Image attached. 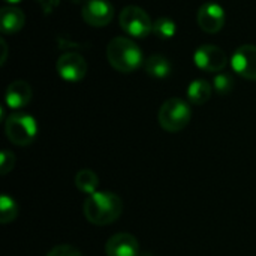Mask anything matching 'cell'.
Instances as JSON below:
<instances>
[{
  "mask_svg": "<svg viewBox=\"0 0 256 256\" xmlns=\"http://www.w3.org/2000/svg\"><path fill=\"white\" fill-rule=\"evenodd\" d=\"M82 20L93 27L108 26L114 16V8L108 0H87L81 10Z\"/></svg>",
  "mask_w": 256,
  "mask_h": 256,
  "instance_id": "52a82bcc",
  "label": "cell"
},
{
  "mask_svg": "<svg viewBox=\"0 0 256 256\" xmlns=\"http://www.w3.org/2000/svg\"><path fill=\"white\" fill-rule=\"evenodd\" d=\"M75 186L84 194H94L99 186V177L92 170H80L75 176Z\"/></svg>",
  "mask_w": 256,
  "mask_h": 256,
  "instance_id": "2e32d148",
  "label": "cell"
},
{
  "mask_svg": "<svg viewBox=\"0 0 256 256\" xmlns=\"http://www.w3.org/2000/svg\"><path fill=\"white\" fill-rule=\"evenodd\" d=\"M213 93V87L206 80H195L188 87V99L195 105L206 104Z\"/></svg>",
  "mask_w": 256,
  "mask_h": 256,
  "instance_id": "9a60e30c",
  "label": "cell"
},
{
  "mask_svg": "<svg viewBox=\"0 0 256 256\" xmlns=\"http://www.w3.org/2000/svg\"><path fill=\"white\" fill-rule=\"evenodd\" d=\"M198 24L206 33H218L225 26V10L218 3H206L198 10Z\"/></svg>",
  "mask_w": 256,
  "mask_h": 256,
  "instance_id": "30bf717a",
  "label": "cell"
},
{
  "mask_svg": "<svg viewBox=\"0 0 256 256\" xmlns=\"http://www.w3.org/2000/svg\"><path fill=\"white\" fill-rule=\"evenodd\" d=\"M234 87V80L230 74H224V72H218L214 80H213V88L219 93V94H228Z\"/></svg>",
  "mask_w": 256,
  "mask_h": 256,
  "instance_id": "d6986e66",
  "label": "cell"
},
{
  "mask_svg": "<svg viewBox=\"0 0 256 256\" xmlns=\"http://www.w3.org/2000/svg\"><path fill=\"white\" fill-rule=\"evenodd\" d=\"M82 212L90 224L105 226L120 218L123 212V201L112 192H94L86 198Z\"/></svg>",
  "mask_w": 256,
  "mask_h": 256,
  "instance_id": "6da1fadb",
  "label": "cell"
},
{
  "mask_svg": "<svg viewBox=\"0 0 256 256\" xmlns=\"http://www.w3.org/2000/svg\"><path fill=\"white\" fill-rule=\"evenodd\" d=\"M144 70L153 78H165L171 74V63L160 54H153L144 62Z\"/></svg>",
  "mask_w": 256,
  "mask_h": 256,
  "instance_id": "5bb4252c",
  "label": "cell"
},
{
  "mask_svg": "<svg viewBox=\"0 0 256 256\" xmlns=\"http://www.w3.org/2000/svg\"><path fill=\"white\" fill-rule=\"evenodd\" d=\"M6 3H9V4H15V3H20L21 0H4Z\"/></svg>",
  "mask_w": 256,
  "mask_h": 256,
  "instance_id": "603a6c76",
  "label": "cell"
},
{
  "mask_svg": "<svg viewBox=\"0 0 256 256\" xmlns=\"http://www.w3.org/2000/svg\"><path fill=\"white\" fill-rule=\"evenodd\" d=\"M105 254L106 256H138L140 243L132 234L120 232L106 242Z\"/></svg>",
  "mask_w": 256,
  "mask_h": 256,
  "instance_id": "8fae6325",
  "label": "cell"
},
{
  "mask_svg": "<svg viewBox=\"0 0 256 256\" xmlns=\"http://www.w3.org/2000/svg\"><path fill=\"white\" fill-rule=\"evenodd\" d=\"M14 165H15V156L12 152L9 150H3L2 152V158H0V170H2V174L6 176L8 172H10L14 170Z\"/></svg>",
  "mask_w": 256,
  "mask_h": 256,
  "instance_id": "44dd1931",
  "label": "cell"
},
{
  "mask_svg": "<svg viewBox=\"0 0 256 256\" xmlns=\"http://www.w3.org/2000/svg\"><path fill=\"white\" fill-rule=\"evenodd\" d=\"M32 94H33V92H32V87L28 86V82H26L22 80H16L8 86L4 100L9 108L21 110L30 102Z\"/></svg>",
  "mask_w": 256,
  "mask_h": 256,
  "instance_id": "7c38bea8",
  "label": "cell"
},
{
  "mask_svg": "<svg viewBox=\"0 0 256 256\" xmlns=\"http://www.w3.org/2000/svg\"><path fill=\"white\" fill-rule=\"evenodd\" d=\"M16 214H18V206L15 200L8 194H3L0 196V222L3 225L10 224L16 219Z\"/></svg>",
  "mask_w": 256,
  "mask_h": 256,
  "instance_id": "e0dca14e",
  "label": "cell"
},
{
  "mask_svg": "<svg viewBox=\"0 0 256 256\" xmlns=\"http://www.w3.org/2000/svg\"><path fill=\"white\" fill-rule=\"evenodd\" d=\"M225 52L216 45H201L195 51V63L206 72H220L226 66Z\"/></svg>",
  "mask_w": 256,
  "mask_h": 256,
  "instance_id": "ba28073f",
  "label": "cell"
},
{
  "mask_svg": "<svg viewBox=\"0 0 256 256\" xmlns=\"http://www.w3.org/2000/svg\"><path fill=\"white\" fill-rule=\"evenodd\" d=\"M106 58L116 70L123 74L134 72L144 64L142 52L138 45L123 36H117L110 40L106 46Z\"/></svg>",
  "mask_w": 256,
  "mask_h": 256,
  "instance_id": "7a4b0ae2",
  "label": "cell"
},
{
  "mask_svg": "<svg viewBox=\"0 0 256 256\" xmlns=\"http://www.w3.org/2000/svg\"><path fill=\"white\" fill-rule=\"evenodd\" d=\"M46 256H82V254L70 244H58L52 248Z\"/></svg>",
  "mask_w": 256,
  "mask_h": 256,
  "instance_id": "ffe728a7",
  "label": "cell"
},
{
  "mask_svg": "<svg viewBox=\"0 0 256 256\" xmlns=\"http://www.w3.org/2000/svg\"><path fill=\"white\" fill-rule=\"evenodd\" d=\"M0 44H2V50H3V54H2V60H0V64H3V63L6 62V57H8V44H6V40H4L3 38H2Z\"/></svg>",
  "mask_w": 256,
  "mask_h": 256,
  "instance_id": "7402d4cb",
  "label": "cell"
},
{
  "mask_svg": "<svg viewBox=\"0 0 256 256\" xmlns=\"http://www.w3.org/2000/svg\"><path fill=\"white\" fill-rule=\"evenodd\" d=\"M4 132L8 140L20 147L30 146L38 135V122L26 112H12L6 123Z\"/></svg>",
  "mask_w": 256,
  "mask_h": 256,
  "instance_id": "277c9868",
  "label": "cell"
},
{
  "mask_svg": "<svg viewBox=\"0 0 256 256\" xmlns=\"http://www.w3.org/2000/svg\"><path fill=\"white\" fill-rule=\"evenodd\" d=\"M232 69L246 80L256 81V45H242L231 58Z\"/></svg>",
  "mask_w": 256,
  "mask_h": 256,
  "instance_id": "9c48e42d",
  "label": "cell"
},
{
  "mask_svg": "<svg viewBox=\"0 0 256 256\" xmlns=\"http://www.w3.org/2000/svg\"><path fill=\"white\" fill-rule=\"evenodd\" d=\"M57 74L68 82H78L87 74V62L78 52H66L58 57L56 64Z\"/></svg>",
  "mask_w": 256,
  "mask_h": 256,
  "instance_id": "8992f818",
  "label": "cell"
},
{
  "mask_svg": "<svg viewBox=\"0 0 256 256\" xmlns=\"http://www.w3.org/2000/svg\"><path fill=\"white\" fill-rule=\"evenodd\" d=\"M153 32L162 38V39H170L176 34L177 32V26L176 22L171 20V18H166V16H160L154 22H153Z\"/></svg>",
  "mask_w": 256,
  "mask_h": 256,
  "instance_id": "ac0fdd59",
  "label": "cell"
},
{
  "mask_svg": "<svg viewBox=\"0 0 256 256\" xmlns=\"http://www.w3.org/2000/svg\"><path fill=\"white\" fill-rule=\"evenodd\" d=\"M158 118L162 129H165L166 132H180L189 124L192 118V111L189 104L183 99L171 98L162 104Z\"/></svg>",
  "mask_w": 256,
  "mask_h": 256,
  "instance_id": "3957f363",
  "label": "cell"
},
{
  "mask_svg": "<svg viewBox=\"0 0 256 256\" xmlns=\"http://www.w3.org/2000/svg\"><path fill=\"white\" fill-rule=\"evenodd\" d=\"M118 22L120 27L134 38H146L153 32V22L148 14L140 6L129 4L123 8V10L120 12Z\"/></svg>",
  "mask_w": 256,
  "mask_h": 256,
  "instance_id": "5b68a950",
  "label": "cell"
},
{
  "mask_svg": "<svg viewBox=\"0 0 256 256\" xmlns=\"http://www.w3.org/2000/svg\"><path fill=\"white\" fill-rule=\"evenodd\" d=\"M26 22V15L21 9L14 6H6L0 12V26L4 34L16 33L22 28Z\"/></svg>",
  "mask_w": 256,
  "mask_h": 256,
  "instance_id": "4fadbf2b",
  "label": "cell"
}]
</instances>
